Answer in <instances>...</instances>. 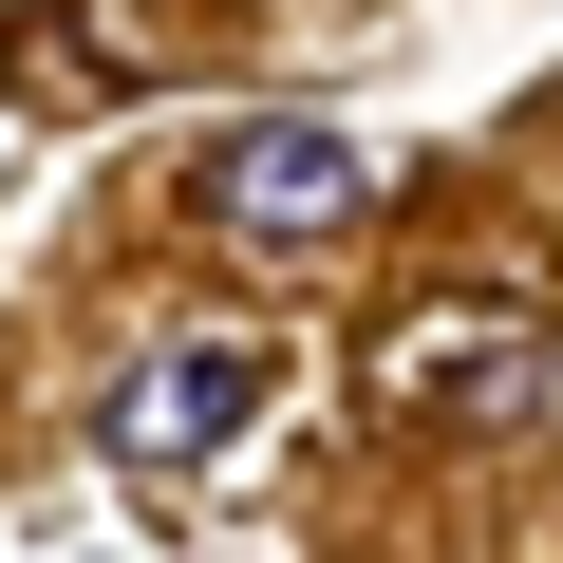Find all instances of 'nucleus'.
<instances>
[{"instance_id":"obj_2","label":"nucleus","mask_w":563,"mask_h":563,"mask_svg":"<svg viewBox=\"0 0 563 563\" xmlns=\"http://www.w3.org/2000/svg\"><path fill=\"white\" fill-rule=\"evenodd\" d=\"M263 395H282L263 339H151V357L95 395V451H113V470H207V451L263 432Z\"/></svg>"},{"instance_id":"obj_3","label":"nucleus","mask_w":563,"mask_h":563,"mask_svg":"<svg viewBox=\"0 0 563 563\" xmlns=\"http://www.w3.org/2000/svg\"><path fill=\"white\" fill-rule=\"evenodd\" d=\"M544 395H563V357H544V339H488L470 376H432V413H451V432H507V413H544Z\"/></svg>"},{"instance_id":"obj_1","label":"nucleus","mask_w":563,"mask_h":563,"mask_svg":"<svg viewBox=\"0 0 563 563\" xmlns=\"http://www.w3.org/2000/svg\"><path fill=\"white\" fill-rule=\"evenodd\" d=\"M207 244H244V263H320V244H357V207H376V169H357V132L339 113H244L225 151H207Z\"/></svg>"}]
</instances>
